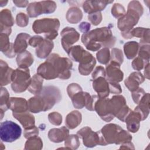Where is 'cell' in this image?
Returning a JSON list of instances; mask_svg holds the SVG:
<instances>
[{
	"label": "cell",
	"mask_w": 150,
	"mask_h": 150,
	"mask_svg": "<svg viewBox=\"0 0 150 150\" xmlns=\"http://www.w3.org/2000/svg\"><path fill=\"white\" fill-rule=\"evenodd\" d=\"M81 39L86 49L93 52L98 50L102 46L111 47L116 41L111 29L108 27L96 28L83 33Z\"/></svg>",
	"instance_id": "cell-1"
},
{
	"label": "cell",
	"mask_w": 150,
	"mask_h": 150,
	"mask_svg": "<svg viewBox=\"0 0 150 150\" xmlns=\"http://www.w3.org/2000/svg\"><path fill=\"white\" fill-rule=\"evenodd\" d=\"M143 12V7L139 1H132L129 3L127 13L118 19L117 23L118 28L121 31V35L125 39L132 38L130 31L137 24Z\"/></svg>",
	"instance_id": "cell-2"
},
{
	"label": "cell",
	"mask_w": 150,
	"mask_h": 150,
	"mask_svg": "<svg viewBox=\"0 0 150 150\" xmlns=\"http://www.w3.org/2000/svg\"><path fill=\"white\" fill-rule=\"evenodd\" d=\"M100 131L107 145L121 144L125 142L131 141L132 139V135L128 131L115 124H106Z\"/></svg>",
	"instance_id": "cell-3"
},
{
	"label": "cell",
	"mask_w": 150,
	"mask_h": 150,
	"mask_svg": "<svg viewBox=\"0 0 150 150\" xmlns=\"http://www.w3.org/2000/svg\"><path fill=\"white\" fill-rule=\"evenodd\" d=\"M60 21L57 18H43L36 20L32 25V30L36 34L43 33L45 39L52 40L58 35Z\"/></svg>",
	"instance_id": "cell-4"
},
{
	"label": "cell",
	"mask_w": 150,
	"mask_h": 150,
	"mask_svg": "<svg viewBox=\"0 0 150 150\" xmlns=\"http://www.w3.org/2000/svg\"><path fill=\"white\" fill-rule=\"evenodd\" d=\"M31 82L29 69L18 67L14 70L12 77L11 88L15 93H22L28 90Z\"/></svg>",
	"instance_id": "cell-5"
},
{
	"label": "cell",
	"mask_w": 150,
	"mask_h": 150,
	"mask_svg": "<svg viewBox=\"0 0 150 150\" xmlns=\"http://www.w3.org/2000/svg\"><path fill=\"white\" fill-rule=\"evenodd\" d=\"M46 60L52 62L54 66L58 73V78L67 80L70 77L73 63L69 59L60 57L56 53H52Z\"/></svg>",
	"instance_id": "cell-6"
},
{
	"label": "cell",
	"mask_w": 150,
	"mask_h": 150,
	"mask_svg": "<svg viewBox=\"0 0 150 150\" xmlns=\"http://www.w3.org/2000/svg\"><path fill=\"white\" fill-rule=\"evenodd\" d=\"M77 134L83 139V144L86 147L93 148L97 145H107L100 131L94 132L89 127H85L79 130Z\"/></svg>",
	"instance_id": "cell-7"
},
{
	"label": "cell",
	"mask_w": 150,
	"mask_h": 150,
	"mask_svg": "<svg viewBox=\"0 0 150 150\" xmlns=\"http://www.w3.org/2000/svg\"><path fill=\"white\" fill-rule=\"evenodd\" d=\"M22 129L16 123L12 121H5L1 123L0 138L2 141L12 142L19 139Z\"/></svg>",
	"instance_id": "cell-8"
},
{
	"label": "cell",
	"mask_w": 150,
	"mask_h": 150,
	"mask_svg": "<svg viewBox=\"0 0 150 150\" xmlns=\"http://www.w3.org/2000/svg\"><path fill=\"white\" fill-rule=\"evenodd\" d=\"M39 94L41 96L45 103L44 111L51 109L62 99L60 90L53 86L44 87L41 93Z\"/></svg>",
	"instance_id": "cell-9"
},
{
	"label": "cell",
	"mask_w": 150,
	"mask_h": 150,
	"mask_svg": "<svg viewBox=\"0 0 150 150\" xmlns=\"http://www.w3.org/2000/svg\"><path fill=\"white\" fill-rule=\"evenodd\" d=\"M94 110L101 118L106 122H110L115 117L110 98H98L95 103Z\"/></svg>",
	"instance_id": "cell-10"
},
{
	"label": "cell",
	"mask_w": 150,
	"mask_h": 150,
	"mask_svg": "<svg viewBox=\"0 0 150 150\" xmlns=\"http://www.w3.org/2000/svg\"><path fill=\"white\" fill-rule=\"evenodd\" d=\"M61 43L64 50L68 53L72 45L77 42L80 38V33L74 28H64L61 32Z\"/></svg>",
	"instance_id": "cell-11"
},
{
	"label": "cell",
	"mask_w": 150,
	"mask_h": 150,
	"mask_svg": "<svg viewBox=\"0 0 150 150\" xmlns=\"http://www.w3.org/2000/svg\"><path fill=\"white\" fill-rule=\"evenodd\" d=\"M96 64V59L88 52L85 50L79 62V71L83 76L88 75Z\"/></svg>",
	"instance_id": "cell-12"
},
{
	"label": "cell",
	"mask_w": 150,
	"mask_h": 150,
	"mask_svg": "<svg viewBox=\"0 0 150 150\" xmlns=\"http://www.w3.org/2000/svg\"><path fill=\"white\" fill-rule=\"evenodd\" d=\"M118 63L111 60L106 66V79L109 82L119 83L124 78V73Z\"/></svg>",
	"instance_id": "cell-13"
},
{
	"label": "cell",
	"mask_w": 150,
	"mask_h": 150,
	"mask_svg": "<svg viewBox=\"0 0 150 150\" xmlns=\"http://www.w3.org/2000/svg\"><path fill=\"white\" fill-rule=\"evenodd\" d=\"M37 74L46 80H52L58 77V73L54 66L47 60L38 67Z\"/></svg>",
	"instance_id": "cell-14"
},
{
	"label": "cell",
	"mask_w": 150,
	"mask_h": 150,
	"mask_svg": "<svg viewBox=\"0 0 150 150\" xmlns=\"http://www.w3.org/2000/svg\"><path fill=\"white\" fill-rule=\"evenodd\" d=\"M92 81L93 87L98 94L99 98H104L109 96V83L105 77H98Z\"/></svg>",
	"instance_id": "cell-15"
},
{
	"label": "cell",
	"mask_w": 150,
	"mask_h": 150,
	"mask_svg": "<svg viewBox=\"0 0 150 150\" xmlns=\"http://www.w3.org/2000/svg\"><path fill=\"white\" fill-rule=\"evenodd\" d=\"M141 121L142 120L140 114L135 110L132 111L131 110L124 122L126 123L128 131L135 133L137 132L139 128Z\"/></svg>",
	"instance_id": "cell-16"
},
{
	"label": "cell",
	"mask_w": 150,
	"mask_h": 150,
	"mask_svg": "<svg viewBox=\"0 0 150 150\" xmlns=\"http://www.w3.org/2000/svg\"><path fill=\"white\" fill-rule=\"evenodd\" d=\"M113 1H86L83 3V8L85 12L88 14L100 12L105 9L106 6Z\"/></svg>",
	"instance_id": "cell-17"
},
{
	"label": "cell",
	"mask_w": 150,
	"mask_h": 150,
	"mask_svg": "<svg viewBox=\"0 0 150 150\" xmlns=\"http://www.w3.org/2000/svg\"><path fill=\"white\" fill-rule=\"evenodd\" d=\"M145 80V77L141 73L134 71L131 73L129 76L125 80L124 84L128 89L131 91H134L139 88L140 84Z\"/></svg>",
	"instance_id": "cell-18"
},
{
	"label": "cell",
	"mask_w": 150,
	"mask_h": 150,
	"mask_svg": "<svg viewBox=\"0 0 150 150\" xmlns=\"http://www.w3.org/2000/svg\"><path fill=\"white\" fill-rule=\"evenodd\" d=\"M9 109L14 113H22L28 111V101L21 97H11L9 102Z\"/></svg>",
	"instance_id": "cell-19"
},
{
	"label": "cell",
	"mask_w": 150,
	"mask_h": 150,
	"mask_svg": "<svg viewBox=\"0 0 150 150\" xmlns=\"http://www.w3.org/2000/svg\"><path fill=\"white\" fill-rule=\"evenodd\" d=\"M69 135V130L66 127L58 128H52L48 132V138L53 142L59 143L67 138Z\"/></svg>",
	"instance_id": "cell-20"
},
{
	"label": "cell",
	"mask_w": 150,
	"mask_h": 150,
	"mask_svg": "<svg viewBox=\"0 0 150 150\" xmlns=\"http://www.w3.org/2000/svg\"><path fill=\"white\" fill-rule=\"evenodd\" d=\"M14 70L9 67L7 63L2 60L0 62V84L1 87L6 86L12 82V77Z\"/></svg>",
	"instance_id": "cell-21"
},
{
	"label": "cell",
	"mask_w": 150,
	"mask_h": 150,
	"mask_svg": "<svg viewBox=\"0 0 150 150\" xmlns=\"http://www.w3.org/2000/svg\"><path fill=\"white\" fill-rule=\"evenodd\" d=\"M30 36L26 33H19L13 44V49L16 53H20L26 50Z\"/></svg>",
	"instance_id": "cell-22"
},
{
	"label": "cell",
	"mask_w": 150,
	"mask_h": 150,
	"mask_svg": "<svg viewBox=\"0 0 150 150\" xmlns=\"http://www.w3.org/2000/svg\"><path fill=\"white\" fill-rule=\"evenodd\" d=\"M54 47L52 40L44 39L43 41L36 47V54L40 59H45L50 55Z\"/></svg>",
	"instance_id": "cell-23"
},
{
	"label": "cell",
	"mask_w": 150,
	"mask_h": 150,
	"mask_svg": "<svg viewBox=\"0 0 150 150\" xmlns=\"http://www.w3.org/2000/svg\"><path fill=\"white\" fill-rule=\"evenodd\" d=\"M12 115L15 118L20 122L25 129H28L35 125V117L28 111L23 112L22 113L12 112Z\"/></svg>",
	"instance_id": "cell-24"
},
{
	"label": "cell",
	"mask_w": 150,
	"mask_h": 150,
	"mask_svg": "<svg viewBox=\"0 0 150 150\" xmlns=\"http://www.w3.org/2000/svg\"><path fill=\"white\" fill-rule=\"evenodd\" d=\"M135 111L138 112L142 117V120H145L149 113V94L145 93L135 108Z\"/></svg>",
	"instance_id": "cell-25"
},
{
	"label": "cell",
	"mask_w": 150,
	"mask_h": 150,
	"mask_svg": "<svg viewBox=\"0 0 150 150\" xmlns=\"http://www.w3.org/2000/svg\"><path fill=\"white\" fill-rule=\"evenodd\" d=\"M29 111L33 113H38L45 110L44 101L39 94L31 97L28 101Z\"/></svg>",
	"instance_id": "cell-26"
},
{
	"label": "cell",
	"mask_w": 150,
	"mask_h": 150,
	"mask_svg": "<svg viewBox=\"0 0 150 150\" xmlns=\"http://www.w3.org/2000/svg\"><path fill=\"white\" fill-rule=\"evenodd\" d=\"M16 61L19 67L28 69L33 63L34 59L29 51L25 50L17 54Z\"/></svg>",
	"instance_id": "cell-27"
},
{
	"label": "cell",
	"mask_w": 150,
	"mask_h": 150,
	"mask_svg": "<svg viewBox=\"0 0 150 150\" xmlns=\"http://www.w3.org/2000/svg\"><path fill=\"white\" fill-rule=\"evenodd\" d=\"M82 120L81 114L78 111H73L69 113L66 118L65 124L69 129H74L80 124Z\"/></svg>",
	"instance_id": "cell-28"
},
{
	"label": "cell",
	"mask_w": 150,
	"mask_h": 150,
	"mask_svg": "<svg viewBox=\"0 0 150 150\" xmlns=\"http://www.w3.org/2000/svg\"><path fill=\"white\" fill-rule=\"evenodd\" d=\"M43 79L38 74H35L31 78V82L28 90L33 94H39L43 90Z\"/></svg>",
	"instance_id": "cell-29"
},
{
	"label": "cell",
	"mask_w": 150,
	"mask_h": 150,
	"mask_svg": "<svg viewBox=\"0 0 150 150\" xmlns=\"http://www.w3.org/2000/svg\"><path fill=\"white\" fill-rule=\"evenodd\" d=\"M67 21L71 23L76 24L79 23L83 18V13L81 10L77 6H72L69 8L66 13Z\"/></svg>",
	"instance_id": "cell-30"
},
{
	"label": "cell",
	"mask_w": 150,
	"mask_h": 150,
	"mask_svg": "<svg viewBox=\"0 0 150 150\" xmlns=\"http://www.w3.org/2000/svg\"><path fill=\"white\" fill-rule=\"evenodd\" d=\"M139 45L135 41L128 42L124 45V52L128 59H132L136 56L138 52Z\"/></svg>",
	"instance_id": "cell-31"
},
{
	"label": "cell",
	"mask_w": 150,
	"mask_h": 150,
	"mask_svg": "<svg viewBox=\"0 0 150 150\" xmlns=\"http://www.w3.org/2000/svg\"><path fill=\"white\" fill-rule=\"evenodd\" d=\"M88 94L82 90L74 94L71 98L73 106L77 109H81L85 107Z\"/></svg>",
	"instance_id": "cell-32"
},
{
	"label": "cell",
	"mask_w": 150,
	"mask_h": 150,
	"mask_svg": "<svg viewBox=\"0 0 150 150\" xmlns=\"http://www.w3.org/2000/svg\"><path fill=\"white\" fill-rule=\"evenodd\" d=\"M27 13L29 17L35 18L44 13L43 5L42 1L34 2L30 3L26 9Z\"/></svg>",
	"instance_id": "cell-33"
},
{
	"label": "cell",
	"mask_w": 150,
	"mask_h": 150,
	"mask_svg": "<svg viewBox=\"0 0 150 150\" xmlns=\"http://www.w3.org/2000/svg\"><path fill=\"white\" fill-rule=\"evenodd\" d=\"M14 19L11 11L8 9H2L0 12V25L11 28L14 25Z\"/></svg>",
	"instance_id": "cell-34"
},
{
	"label": "cell",
	"mask_w": 150,
	"mask_h": 150,
	"mask_svg": "<svg viewBox=\"0 0 150 150\" xmlns=\"http://www.w3.org/2000/svg\"><path fill=\"white\" fill-rule=\"evenodd\" d=\"M43 147V142L40 138L34 137L28 139L25 145V149L35 150L41 149Z\"/></svg>",
	"instance_id": "cell-35"
},
{
	"label": "cell",
	"mask_w": 150,
	"mask_h": 150,
	"mask_svg": "<svg viewBox=\"0 0 150 150\" xmlns=\"http://www.w3.org/2000/svg\"><path fill=\"white\" fill-rule=\"evenodd\" d=\"M9 99L10 98L8 91L6 90V88L1 87L0 96V111L5 112L9 109Z\"/></svg>",
	"instance_id": "cell-36"
},
{
	"label": "cell",
	"mask_w": 150,
	"mask_h": 150,
	"mask_svg": "<svg viewBox=\"0 0 150 150\" xmlns=\"http://www.w3.org/2000/svg\"><path fill=\"white\" fill-rule=\"evenodd\" d=\"M98 62L103 64H107L111 59V53L108 47H103L96 54Z\"/></svg>",
	"instance_id": "cell-37"
},
{
	"label": "cell",
	"mask_w": 150,
	"mask_h": 150,
	"mask_svg": "<svg viewBox=\"0 0 150 150\" xmlns=\"http://www.w3.org/2000/svg\"><path fill=\"white\" fill-rule=\"evenodd\" d=\"M84 51L85 50L81 46L76 45L72 46L67 54L73 60L79 62Z\"/></svg>",
	"instance_id": "cell-38"
},
{
	"label": "cell",
	"mask_w": 150,
	"mask_h": 150,
	"mask_svg": "<svg viewBox=\"0 0 150 150\" xmlns=\"http://www.w3.org/2000/svg\"><path fill=\"white\" fill-rule=\"evenodd\" d=\"M80 145V142L79 141V137L77 135H70L65 139L64 145L67 149H76L79 148Z\"/></svg>",
	"instance_id": "cell-39"
},
{
	"label": "cell",
	"mask_w": 150,
	"mask_h": 150,
	"mask_svg": "<svg viewBox=\"0 0 150 150\" xmlns=\"http://www.w3.org/2000/svg\"><path fill=\"white\" fill-rule=\"evenodd\" d=\"M0 44L1 51L4 54L8 51L11 46L13 45L12 43H10L9 36L2 33H0Z\"/></svg>",
	"instance_id": "cell-40"
},
{
	"label": "cell",
	"mask_w": 150,
	"mask_h": 150,
	"mask_svg": "<svg viewBox=\"0 0 150 150\" xmlns=\"http://www.w3.org/2000/svg\"><path fill=\"white\" fill-rule=\"evenodd\" d=\"M112 15L115 18H120L125 13L124 7L119 3H115L111 8Z\"/></svg>",
	"instance_id": "cell-41"
},
{
	"label": "cell",
	"mask_w": 150,
	"mask_h": 150,
	"mask_svg": "<svg viewBox=\"0 0 150 150\" xmlns=\"http://www.w3.org/2000/svg\"><path fill=\"white\" fill-rule=\"evenodd\" d=\"M111 60L121 64L124 61V56L122 50L120 49L112 48L111 53Z\"/></svg>",
	"instance_id": "cell-42"
},
{
	"label": "cell",
	"mask_w": 150,
	"mask_h": 150,
	"mask_svg": "<svg viewBox=\"0 0 150 150\" xmlns=\"http://www.w3.org/2000/svg\"><path fill=\"white\" fill-rule=\"evenodd\" d=\"M149 45H143L139 47L138 50V57L143 59L144 60L149 62Z\"/></svg>",
	"instance_id": "cell-43"
},
{
	"label": "cell",
	"mask_w": 150,
	"mask_h": 150,
	"mask_svg": "<svg viewBox=\"0 0 150 150\" xmlns=\"http://www.w3.org/2000/svg\"><path fill=\"white\" fill-rule=\"evenodd\" d=\"M29 23V17L25 13L20 12L16 17V23L20 27H25Z\"/></svg>",
	"instance_id": "cell-44"
},
{
	"label": "cell",
	"mask_w": 150,
	"mask_h": 150,
	"mask_svg": "<svg viewBox=\"0 0 150 150\" xmlns=\"http://www.w3.org/2000/svg\"><path fill=\"white\" fill-rule=\"evenodd\" d=\"M49 122L54 125H60L62 122V116L57 112H53L48 115Z\"/></svg>",
	"instance_id": "cell-45"
},
{
	"label": "cell",
	"mask_w": 150,
	"mask_h": 150,
	"mask_svg": "<svg viewBox=\"0 0 150 150\" xmlns=\"http://www.w3.org/2000/svg\"><path fill=\"white\" fill-rule=\"evenodd\" d=\"M88 21L94 26H97L102 21V14L101 12H96L88 14Z\"/></svg>",
	"instance_id": "cell-46"
},
{
	"label": "cell",
	"mask_w": 150,
	"mask_h": 150,
	"mask_svg": "<svg viewBox=\"0 0 150 150\" xmlns=\"http://www.w3.org/2000/svg\"><path fill=\"white\" fill-rule=\"evenodd\" d=\"M149 62H147L139 57H136L132 62V66L135 70L139 71L142 70L144 66H145Z\"/></svg>",
	"instance_id": "cell-47"
},
{
	"label": "cell",
	"mask_w": 150,
	"mask_h": 150,
	"mask_svg": "<svg viewBox=\"0 0 150 150\" xmlns=\"http://www.w3.org/2000/svg\"><path fill=\"white\" fill-rule=\"evenodd\" d=\"M82 91L81 87L77 83L70 84L67 87V93L70 98L77 93Z\"/></svg>",
	"instance_id": "cell-48"
},
{
	"label": "cell",
	"mask_w": 150,
	"mask_h": 150,
	"mask_svg": "<svg viewBox=\"0 0 150 150\" xmlns=\"http://www.w3.org/2000/svg\"><path fill=\"white\" fill-rule=\"evenodd\" d=\"M23 135L25 138L26 139L36 137L39 135V129L35 125H34L33 127H32L28 129H25Z\"/></svg>",
	"instance_id": "cell-49"
},
{
	"label": "cell",
	"mask_w": 150,
	"mask_h": 150,
	"mask_svg": "<svg viewBox=\"0 0 150 150\" xmlns=\"http://www.w3.org/2000/svg\"><path fill=\"white\" fill-rule=\"evenodd\" d=\"M145 94V91L143 88L139 87L137 90L132 91V97L133 99V101L135 104H137L139 103L140 100L142 98V97L144 96V95Z\"/></svg>",
	"instance_id": "cell-50"
},
{
	"label": "cell",
	"mask_w": 150,
	"mask_h": 150,
	"mask_svg": "<svg viewBox=\"0 0 150 150\" xmlns=\"http://www.w3.org/2000/svg\"><path fill=\"white\" fill-rule=\"evenodd\" d=\"M98 77H106V72L103 66H97L94 69L91 75V80L97 79Z\"/></svg>",
	"instance_id": "cell-51"
},
{
	"label": "cell",
	"mask_w": 150,
	"mask_h": 150,
	"mask_svg": "<svg viewBox=\"0 0 150 150\" xmlns=\"http://www.w3.org/2000/svg\"><path fill=\"white\" fill-rule=\"evenodd\" d=\"M146 29L147 28H141V27L133 28L130 31V35H131L132 38L134 36L137 37V38H141L142 37L144 32L146 30Z\"/></svg>",
	"instance_id": "cell-52"
},
{
	"label": "cell",
	"mask_w": 150,
	"mask_h": 150,
	"mask_svg": "<svg viewBox=\"0 0 150 150\" xmlns=\"http://www.w3.org/2000/svg\"><path fill=\"white\" fill-rule=\"evenodd\" d=\"M109 89L110 93L115 94H119L122 93V90L120 85L118 83L115 82H109Z\"/></svg>",
	"instance_id": "cell-53"
},
{
	"label": "cell",
	"mask_w": 150,
	"mask_h": 150,
	"mask_svg": "<svg viewBox=\"0 0 150 150\" xmlns=\"http://www.w3.org/2000/svg\"><path fill=\"white\" fill-rule=\"evenodd\" d=\"M44 40V38H43L40 36H33L32 37H30V38L29 40V45L32 47H37Z\"/></svg>",
	"instance_id": "cell-54"
},
{
	"label": "cell",
	"mask_w": 150,
	"mask_h": 150,
	"mask_svg": "<svg viewBox=\"0 0 150 150\" xmlns=\"http://www.w3.org/2000/svg\"><path fill=\"white\" fill-rule=\"evenodd\" d=\"M149 37V29L147 28L145 32H144L142 37L140 39V44H141L142 45H146V43L149 44L150 42Z\"/></svg>",
	"instance_id": "cell-55"
},
{
	"label": "cell",
	"mask_w": 150,
	"mask_h": 150,
	"mask_svg": "<svg viewBox=\"0 0 150 150\" xmlns=\"http://www.w3.org/2000/svg\"><path fill=\"white\" fill-rule=\"evenodd\" d=\"M90 26H91L90 23L86 22H83L81 23H80L79 26V29L80 32H83V33H86L89 32Z\"/></svg>",
	"instance_id": "cell-56"
},
{
	"label": "cell",
	"mask_w": 150,
	"mask_h": 150,
	"mask_svg": "<svg viewBox=\"0 0 150 150\" xmlns=\"http://www.w3.org/2000/svg\"><path fill=\"white\" fill-rule=\"evenodd\" d=\"M119 149H134V144L131 142V141H128V142H124L122 144H121V145L120 146Z\"/></svg>",
	"instance_id": "cell-57"
},
{
	"label": "cell",
	"mask_w": 150,
	"mask_h": 150,
	"mask_svg": "<svg viewBox=\"0 0 150 150\" xmlns=\"http://www.w3.org/2000/svg\"><path fill=\"white\" fill-rule=\"evenodd\" d=\"M13 2L16 6L19 8H24L29 5V2L28 1H13Z\"/></svg>",
	"instance_id": "cell-58"
},
{
	"label": "cell",
	"mask_w": 150,
	"mask_h": 150,
	"mask_svg": "<svg viewBox=\"0 0 150 150\" xmlns=\"http://www.w3.org/2000/svg\"><path fill=\"white\" fill-rule=\"evenodd\" d=\"M11 32H12V29H11V28L0 25V33H5V34L9 36V35H11Z\"/></svg>",
	"instance_id": "cell-59"
},
{
	"label": "cell",
	"mask_w": 150,
	"mask_h": 150,
	"mask_svg": "<svg viewBox=\"0 0 150 150\" xmlns=\"http://www.w3.org/2000/svg\"><path fill=\"white\" fill-rule=\"evenodd\" d=\"M144 74L146 79H149V63H148L145 66V71H144Z\"/></svg>",
	"instance_id": "cell-60"
},
{
	"label": "cell",
	"mask_w": 150,
	"mask_h": 150,
	"mask_svg": "<svg viewBox=\"0 0 150 150\" xmlns=\"http://www.w3.org/2000/svg\"><path fill=\"white\" fill-rule=\"evenodd\" d=\"M8 2V1H3V0H1V1H0V5H1V7H3V6L6 5Z\"/></svg>",
	"instance_id": "cell-61"
}]
</instances>
